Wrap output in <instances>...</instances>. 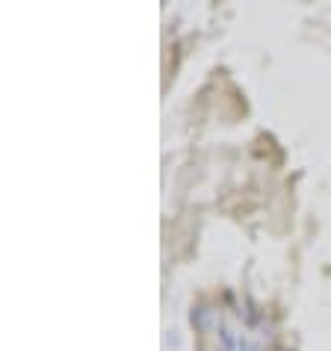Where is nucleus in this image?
Segmentation results:
<instances>
[{"instance_id": "obj_1", "label": "nucleus", "mask_w": 331, "mask_h": 351, "mask_svg": "<svg viewBox=\"0 0 331 351\" xmlns=\"http://www.w3.org/2000/svg\"><path fill=\"white\" fill-rule=\"evenodd\" d=\"M192 322H198L201 328H207L210 325V313H207V310H198V313H192Z\"/></svg>"}]
</instances>
